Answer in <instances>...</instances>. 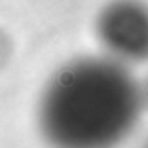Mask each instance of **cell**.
Returning <instances> with one entry per match:
<instances>
[{
    "label": "cell",
    "instance_id": "6da1fadb",
    "mask_svg": "<svg viewBox=\"0 0 148 148\" xmlns=\"http://www.w3.org/2000/svg\"><path fill=\"white\" fill-rule=\"evenodd\" d=\"M143 108V87L127 65L82 57L44 86L36 123L51 148H114L137 127Z\"/></svg>",
    "mask_w": 148,
    "mask_h": 148
},
{
    "label": "cell",
    "instance_id": "7a4b0ae2",
    "mask_svg": "<svg viewBox=\"0 0 148 148\" xmlns=\"http://www.w3.org/2000/svg\"><path fill=\"white\" fill-rule=\"evenodd\" d=\"M95 29L106 57L122 65L148 61V4L110 0L97 15Z\"/></svg>",
    "mask_w": 148,
    "mask_h": 148
},
{
    "label": "cell",
    "instance_id": "3957f363",
    "mask_svg": "<svg viewBox=\"0 0 148 148\" xmlns=\"http://www.w3.org/2000/svg\"><path fill=\"white\" fill-rule=\"evenodd\" d=\"M143 97H144V105L148 103V89H143Z\"/></svg>",
    "mask_w": 148,
    "mask_h": 148
},
{
    "label": "cell",
    "instance_id": "277c9868",
    "mask_svg": "<svg viewBox=\"0 0 148 148\" xmlns=\"http://www.w3.org/2000/svg\"><path fill=\"white\" fill-rule=\"evenodd\" d=\"M146 148H148V146H146Z\"/></svg>",
    "mask_w": 148,
    "mask_h": 148
}]
</instances>
